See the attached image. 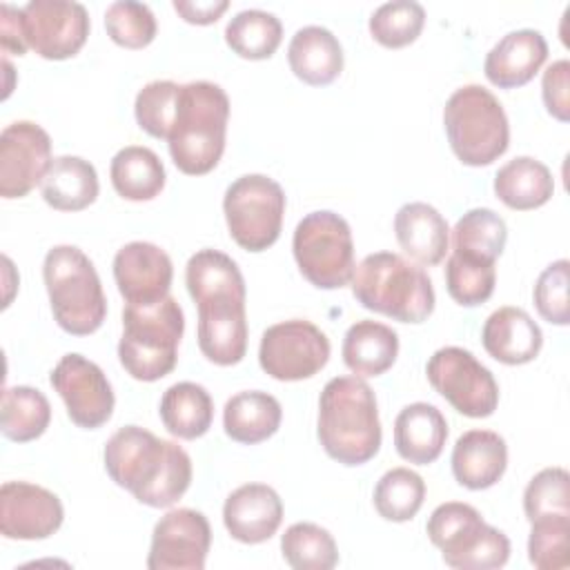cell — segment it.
<instances>
[{"instance_id": "10", "label": "cell", "mask_w": 570, "mask_h": 570, "mask_svg": "<svg viewBox=\"0 0 570 570\" xmlns=\"http://www.w3.org/2000/svg\"><path fill=\"white\" fill-rule=\"evenodd\" d=\"M223 212L234 243L247 252H263L281 236L285 191L265 174H245L225 189Z\"/></svg>"}, {"instance_id": "16", "label": "cell", "mask_w": 570, "mask_h": 570, "mask_svg": "<svg viewBox=\"0 0 570 570\" xmlns=\"http://www.w3.org/2000/svg\"><path fill=\"white\" fill-rule=\"evenodd\" d=\"M51 160V138L40 125L31 120L7 125L0 134V196H27L42 183Z\"/></svg>"}, {"instance_id": "48", "label": "cell", "mask_w": 570, "mask_h": 570, "mask_svg": "<svg viewBox=\"0 0 570 570\" xmlns=\"http://www.w3.org/2000/svg\"><path fill=\"white\" fill-rule=\"evenodd\" d=\"M227 0H174V11L189 24H212L227 11Z\"/></svg>"}, {"instance_id": "11", "label": "cell", "mask_w": 570, "mask_h": 570, "mask_svg": "<svg viewBox=\"0 0 570 570\" xmlns=\"http://www.w3.org/2000/svg\"><path fill=\"white\" fill-rule=\"evenodd\" d=\"M425 374L430 385L463 416L485 419L499 405V385L492 372L470 350L456 345L436 350Z\"/></svg>"}, {"instance_id": "46", "label": "cell", "mask_w": 570, "mask_h": 570, "mask_svg": "<svg viewBox=\"0 0 570 570\" xmlns=\"http://www.w3.org/2000/svg\"><path fill=\"white\" fill-rule=\"evenodd\" d=\"M541 96L546 111L559 122L570 120V62L566 58L548 65L541 78Z\"/></svg>"}, {"instance_id": "47", "label": "cell", "mask_w": 570, "mask_h": 570, "mask_svg": "<svg viewBox=\"0 0 570 570\" xmlns=\"http://www.w3.org/2000/svg\"><path fill=\"white\" fill-rule=\"evenodd\" d=\"M0 45L4 53L13 56H24L29 49L22 29V9H16L7 2L0 7Z\"/></svg>"}, {"instance_id": "6", "label": "cell", "mask_w": 570, "mask_h": 570, "mask_svg": "<svg viewBox=\"0 0 570 570\" xmlns=\"http://www.w3.org/2000/svg\"><path fill=\"white\" fill-rule=\"evenodd\" d=\"M56 323L73 336L94 334L107 316V298L89 256L76 245H56L42 263Z\"/></svg>"}, {"instance_id": "30", "label": "cell", "mask_w": 570, "mask_h": 570, "mask_svg": "<svg viewBox=\"0 0 570 570\" xmlns=\"http://www.w3.org/2000/svg\"><path fill=\"white\" fill-rule=\"evenodd\" d=\"M492 187L505 207L528 212L546 205L552 198L554 178L541 160L532 156H517L499 167Z\"/></svg>"}, {"instance_id": "43", "label": "cell", "mask_w": 570, "mask_h": 570, "mask_svg": "<svg viewBox=\"0 0 570 570\" xmlns=\"http://www.w3.org/2000/svg\"><path fill=\"white\" fill-rule=\"evenodd\" d=\"M523 512L528 521L550 514H570V474L552 465L537 472L523 490Z\"/></svg>"}, {"instance_id": "25", "label": "cell", "mask_w": 570, "mask_h": 570, "mask_svg": "<svg viewBox=\"0 0 570 570\" xmlns=\"http://www.w3.org/2000/svg\"><path fill=\"white\" fill-rule=\"evenodd\" d=\"M394 234L401 249L421 265H439L445 258L450 227L443 214L428 203H405L394 216Z\"/></svg>"}, {"instance_id": "21", "label": "cell", "mask_w": 570, "mask_h": 570, "mask_svg": "<svg viewBox=\"0 0 570 570\" xmlns=\"http://www.w3.org/2000/svg\"><path fill=\"white\" fill-rule=\"evenodd\" d=\"M548 58V42L537 29L505 33L485 56L483 73L499 89L528 85Z\"/></svg>"}, {"instance_id": "35", "label": "cell", "mask_w": 570, "mask_h": 570, "mask_svg": "<svg viewBox=\"0 0 570 570\" xmlns=\"http://www.w3.org/2000/svg\"><path fill=\"white\" fill-rule=\"evenodd\" d=\"M283 40L281 20L263 9H243L225 27L227 47L245 60L272 58Z\"/></svg>"}, {"instance_id": "1", "label": "cell", "mask_w": 570, "mask_h": 570, "mask_svg": "<svg viewBox=\"0 0 570 570\" xmlns=\"http://www.w3.org/2000/svg\"><path fill=\"white\" fill-rule=\"evenodd\" d=\"M111 481L149 508L174 505L191 483V459L174 441L125 425L111 434L102 452Z\"/></svg>"}, {"instance_id": "28", "label": "cell", "mask_w": 570, "mask_h": 570, "mask_svg": "<svg viewBox=\"0 0 570 570\" xmlns=\"http://www.w3.org/2000/svg\"><path fill=\"white\" fill-rule=\"evenodd\" d=\"M281 419L283 410L276 396L261 390L238 392L223 407L225 434L243 445H256L274 436Z\"/></svg>"}, {"instance_id": "4", "label": "cell", "mask_w": 570, "mask_h": 570, "mask_svg": "<svg viewBox=\"0 0 570 570\" xmlns=\"http://www.w3.org/2000/svg\"><path fill=\"white\" fill-rule=\"evenodd\" d=\"M354 298L370 312L399 323H423L434 312L428 272L394 252L367 254L352 276Z\"/></svg>"}, {"instance_id": "12", "label": "cell", "mask_w": 570, "mask_h": 570, "mask_svg": "<svg viewBox=\"0 0 570 570\" xmlns=\"http://www.w3.org/2000/svg\"><path fill=\"white\" fill-rule=\"evenodd\" d=\"M330 361V338L305 318H289L267 327L258 345L263 372L276 381H303Z\"/></svg>"}, {"instance_id": "31", "label": "cell", "mask_w": 570, "mask_h": 570, "mask_svg": "<svg viewBox=\"0 0 570 570\" xmlns=\"http://www.w3.org/2000/svg\"><path fill=\"white\" fill-rule=\"evenodd\" d=\"M116 194L125 200L142 203L156 198L165 187V165L156 151L142 145H127L116 151L109 165Z\"/></svg>"}, {"instance_id": "22", "label": "cell", "mask_w": 570, "mask_h": 570, "mask_svg": "<svg viewBox=\"0 0 570 570\" xmlns=\"http://www.w3.org/2000/svg\"><path fill=\"white\" fill-rule=\"evenodd\" d=\"M452 474L468 490H488L508 468L505 439L492 430H468L452 448Z\"/></svg>"}, {"instance_id": "7", "label": "cell", "mask_w": 570, "mask_h": 570, "mask_svg": "<svg viewBox=\"0 0 570 570\" xmlns=\"http://www.w3.org/2000/svg\"><path fill=\"white\" fill-rule=\"evenodd\" d=\"M443 125L454 156L468 167L494 163L510 145L503 105L481 85H463L448 98Z\"/></svg>"}, {"instance_id": "5", "label": "cell", "mask_w": 570, "mask_h": 570, "mask_svg": "<svg viewBox=\"0 0 570 570\" xmlns=\"http://www.w3.org/2000/svg\"><path fill=\"white\" fill-rule=\"evenodd\" d=\"M185 332V316L174 296L154 305H125L118 358L136 381H158L178 361V343Z\"/></svg>"}, {"instance_id": "20", "label": "cell", "mask_w": 570, "mask_h": 570, "mask_svg": "<svg viewBox=\"0 0 570 570\" xmlns=\"http://www.w3.org/2000/svg\"><path fill=\"white\" fill-rule=\"evenodd\" d=\"M283 521V501L265 483L236 488L223 505V523L232 539L240 543H263L276 534Z\"/></svg>"}, {"instance_id": "13", "label": "cell", "mask_w": 570, "mask_h": 570, "mask_svg": "<svg viewBox=\"0 0 570 570\" xmlns=\"http://www.w3.org/2000/svg\"><path fill=\"white\" fill-rule=\"evenodd\" d=\"M22 29L27 47L40 58L67 60L87 42L89 13L80 2L31 0L22 7Z\"/></svg>"}, {"instance_id": "26", "label": "cell", "mask_w": 570, "mask_h": 570, "mask_svg": "<svg viewBox=\"0 0 570 570\" xmlns=\"http://www.w3.org/2000/svg\"><path fill=\"white\" fill-rule=\"evenodd\" d=\"M287 62L298 80L323 87L334 82L343 71V47L330 29L307 24L292 36Z\"/></svg>"}, {"instance_id": "34", "label": "cell", "mask_w": 570, "mask_h": 570, "mask_svg": "<svg viewBox=\"0 0 570 570\" xmlns=\"http://www.w3.org/2000/svg\"><path fill=\"white\" fill-rule=\"evenodd\" d=\"M2 434L16 443H29L45 434L51 421L47 396L29 385H13L2 392Z\"/></svg>"}, {"instance_id": "15", "label": "cell", "mask_w": 570, "mask_h": 570, "mask_svg": "<svg viewBox=\"0 0 570 570\" xmlns=\"http://www.w3.org/2000/svg\"><path fill=\"white\" fill-rule=\"evenodd\" d=\"M212 546V528L203 512L176 508L163 514L151 532L149 570H203Z\"/></svg>"}, {"instance_id": "8", "label": "cell", "mask_w": 570, "mask_h": 570, "mask_svg": "<svg viewBox=\"0 0 570 570\" xmlns=\"http://www.w3.org/2000/svg\"><path fill=\"white\" fill-rule=\"evenodd\" d=\"M425 530L450 568L494 570L510 559V539L499 528L488 525L470 503L445 501L436 505Z\"/></svg>"}, {"instance_id": "41", "label": "cell", "mask_w": 570, "mask_h": 570, "mask_svg": "<svg viewBox=\"0 0 570 570\" xmlns=\"http://www.w3.org/2000/svg\"><path fill=\"white\" fill-rule=\"evenodd\" d=\"M497 285L494 263H474L450 254L445 263V287L454 303L476 307L485 303Z\"/></svg>"}, {"instance_id": "3", "label": "cell", "mask_w": 570, "mask_h": 570, "mask_svg": "<svg viewBox=\"0 0 570 570\" xmlns=\"http://www.w3.org/2000/svg\"><path fill=\"white\" fill-rule=\"evenodd\" d=\"M227 120L229 98L220 85L209 80L180 85L167 136L174 165L187 176L209 174L225 151Z\"/></svg>"}, {"instance_id": "2", "label": "cell", "mask_w": 570, "mask_h": 570, "mask_svg": "<svg viewBox=\"0 0 570 570\" xmlns=\"http://www.w3.org/2000/svg\"><path fill=\"white\" fill-rule=\"evenodd\" d=\"M316 436L325 454L343 465H363L381 448L374 390L361 376H334L318 399Z\"/></svg>"}, {"instance_id": "42", "label": "cell", "mask_w": 570, "mask_h": 570, "mask_svg": "<svg viewBox=\"0 0 570 570\" xmlns=\"http://www.w3.org/2000/svg\"><path fill=\"white\" fill-rule=\"evenodd\" d=\"M107 36L125 49H142L156 38V18L145 2L120 0L105 11Z\"/></svg>"}, {"instance_id": "44", "label": "cell", "mask_w": 570, "mask_h": 570, "mask_svg": "<svg viewBox=\"0 0 570 570\" xmlns=\"http://www.w3.org/2000/svg\"><path fill=\"white\" fill-rule=\"evenodd\" d=\"M180 85L174 80H151L138 94L134 102V116L142 131L154 138L169 136L171 120L178 105Z\"/></svg>"}, {"instance_id": "19", "label": "cell", "mask_w": 570, "mask_h": 570, "mask_svg": "<svg viewBox=\"0 0 570 570\" xmlns=\"http://www.w3.org/2000/svg\"><path fill=\"white\" fill-rule=\"evenodd\" d=\"M174 265L165 249L147 240H131L114 256V281L127 305H154L169 296Z\"/></svg>"}, {"instance_id": "45", "label": "cell", "mask_w": 570, "mask_h": 570, "mask_svg": "<svg viewBox=\"0 0 570 570\" xmlns=\"http://www.w3.org/2000/svg\"><path fill=\"white\" fill-rule=\"evenodd\" d=\"M568 283H570V263L559 258L550 263L537 278L532 298L537 312L543 321L552 325L570 323V305H568Z\"/></svg>"}, {"instance_id": "32", "label": "cell", "mask_w": 570, "mask_h": 570, "mask_svg": "<svg viewBox=\"0 0 570 570\" xmlns=\"http://www.w3.org/2000/svg\"><path fill=\"white\" fill-rule=\"evenodd\" d=\"M158 414L169 434L194 441L212 428L214 401L203 385L180 381L165 390Z\"/></svg>"}, {"instance_id": "38", "label": "cell", "mask_w": 570, "mask_h": 570, "mask_svg": "<svg viewBox=\"0 0 570 570\" xmlns=\"http://www.w3.org/2000/svg\"><path fill=\"white\" fill-rule=\"evenodd\" d=\"M425 481L410 468L387 470L374 488V508L385 521H410L423 505Z\"/></svg>"}, {"instance_id": "40", "label": "cell", "mask_w": 570, "mask_h": 570, "mask_svg": "<svg viewBox=\"0 0 570 570\" xmlns=\"http://www.w3.org/2000/svg\"><path fill=\"white\" fill-rule=\"evenodd\" d=\"M570 514H550L530 521L528 559L539 570H563L570 563L568 557Z\"/></svg>"}, {"instance_id": "39", "label": "cell", "mask_w": 570, "mask_h": 570, "mask_svg": "<svg viewBox=\"0 0 570 570\" xmlns=\"http://www.w3.org/2000/svg\"><path fill=\"white\" fill-rule=\"evenodd\" d=\"M425 24V9L414 0H394L385 2L370 16V33L372 38L387 47L401 49L414 42Z\"/></svg>"}, {"instance_id": "14", "label": "cell", "mask_w": 570, "mask_h": 570, "mask_svg": "<svg viewBox=\"0 0 570 570\" xmlns=\"http://www.w3.org/2000/svg\"><path fill=\"white\" fill-rule=\"evenodd\" d=\"M51 387L65 401L69 419L85 430L105 425L114 414V390L105 372L82 354H65L49 376Z\"/></svg>"}, {"instance_id": "37", "label": "cell", "mask_w": 570, "mask_h": 570, "mask_svg": "<svg viewBox=\"0 0 570 570\" xmlns=\"http://www.w3.org/2000/svg\"><path fill=\"white\" fill-rule=\"evenodd\" d=\"M281 552L294 570H332L338 563L334 537L309 521L292 523L281 537Z\"/></svg>"}, {"instance_id": "17", "label": "cell", "mask_w": 570, "mask_h": 570, "mask_svg": "<svg viewBox=\"0 0 570 570\" xmlns=\"http://www.w3.org/2000/svg\"><path fill=\"white\" fill-rule=\"evenodd\" d=\"M198 307V347L207 361L229 367L243 361L247 352L245 296L212 294L196 301Z\"/></svg>"}, {"instance_id": "9", "label": "cell", "mask_w": 570, "mask_h": 570, "mask_svg": "<svg viewBox=\"0 0 570 570\" xmlns=\"http://www.w3.org/2000/svg\"><path fill=\"white\" fill-rule=\"evenodd\" d=\"M301 274L318 289L345 287L356 269L354 240L347 220L330 209L303 216L292 236Z\"/></svg>"}, {"instance_id": "18", "label": "cell", "mask_w": 570, "mask_h": 570, "mask_svg": "<svg viewBox=\"0 0 570 570\" xmlns=\"http://www.w3.org/2000/svg\"><path fill=\"white\" fill-rule=\"evenodd\" d=\"M60 499L29 481H7L0 488V530L7 539H47L62 525Z\"/></svg>"}, {"instance_id": "29", "label": "cell", "mask_w": 570, "mask_h": 570, "mask_svg": "<svg viewBox=\"0 0 570 570\" xmlns=\"http://www.w3.org/2000/svg\"><path fill=\"white\" fill-rule=\"evenodd\" d=\"M96 167L80 156H58L40 183L42 198L58 212H80L98 198Z\"/></svg>"}, {"instance_id": "24", "label": "cell", "mask_w": 570, "mask_h": 570, "mask_svg": "<svg viewBox=\"0 0 570 570\" xmlns=\"http://www.w3.org/2000/svg\"><path fill=\"white\" fill-rule=\"evenodd\" d=\"M448 441V421L432 403H410L394 421V448L399 456L414 465L434 463Z\"/></svg>"}, {"instance_id": "27", "label": "cell", "mask_w": 570, "mask_h": 570, "mask_svg": "<svg viewBox=\"0 0 570 570\" xmlns=\"http://www.w3.org/2000/svg\"><path fill=\"white\" fill-rule=\"evenodd\" d=\"M341 354L343 363L354 376H381L399 356V334L379 321H356L343 336Z\"/></svg>"}, {"instance_id": "23", "label": "cell", "mask_w": 570, "mask_h": 570, "mask_svg": "<svg viewBox=\"0 0 570 570\" xmlns=\"http://www.w3.org/2000/svg\"><path fill=\"white\" fill-rule=\"evenodd\" d=\"M481 343L494 361L503 365H523L539 356L543 334L525 309L505 305L485 318Z\"/></svg>"}, {"instance_id": "33", "label": "cell", "mask_w": 570, "mask_h": 570, "mask_svg": "<svg viewBox=\"0 0 570 570\" xmlns=\"http://www.w3.org/2000/svg\"><path fill=\"white\" fill-rule=\"evenodd\" d=\"M505 240V220L488 207H474L465 212L452 229V254L474 263H497Z\"/></svg>"}, {"instance_id": "36", "label": "cell", "mask_w": 570, "mask_h": 570, "mask_svg": "<svg viewBox=\"0 0 570 570\" xmlns=\"http://www.w3.org/2000/svg\"><path fill=\"white\" fill-rule=\"evenodd\" d=\"M185 285L194 303L212 294H247L245 278L236 261L218 249H198L194 256H189L185 267Z\"/></svg>"}]
</instances>
